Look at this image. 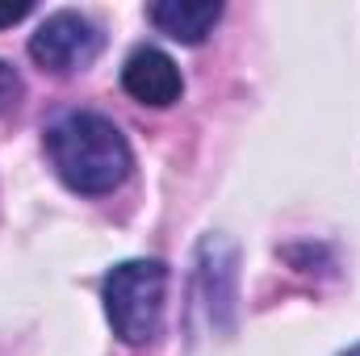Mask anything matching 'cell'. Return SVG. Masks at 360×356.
I'll list each match as a JSON object with an SVG mask.
<instances>
[{"mask_svg": "<svg viewBox=\"0 0 360 356\" xmlns=\"http://www.w3.org/2000/svg\"><path fill=\"white\" fill-rule=\"evenodd\" d=\"M168 298V265L164 260H122L105 276V314L122 344L139 348L160 336Z\"/></svg>", "mask_w": 360, "mask_h": 356, "instance_id": "cell-2", "label": "cell"}, {"mask_svg": "<svg viewBox=\"0 0 360 356\" xmlns=\"http://www.w3.org/2000/svg\"><path fill=\"white\" fill-rule=\"evenodd\" d=\"M42 143H46L55 177L63 180L68 189L84 193V197L113 193L122 180L130 177V168H134L126 134L109 117L89 113V109H72V113L55 117L46 126Z\"/></svg>", "mask_w": 360, "mask_h": 356, "instance_id": "cell-1", "label": "cell"}, {"mask_svg": "<svg viewBox=\"0 0 360 356\" xmlns=\"http://www.w3.org/2000/svg\"><path fill=\"white\" fill-rule=\"evenodd\" d=\"M344 356H360V344H356V348H348V352H344Z\"/></svg>", "mask_w": 360, "mask_h": 356, "instance_id": "cell-8", "label": "cell"}, {"mask_svg": "<svg viewBox=\"0 0 360 356\" xmlns=\"http://www.w3.org/2000/svg\"><path fill=\"white\" fill-rule=\"evenodd\" d=\"M101 46H105V38H101V30L92 25L89 17L63 8V13H51V17L34 30V38H30V59H34L42 72L68 76V72L92 68V59L101 55Z\"/></svg>", "mask_w": 360, "mask_h": 356, "instance_id": "cell-3", "label": "cell"}, {"mask_svg": "<svg viewBox=\"0 0 360 356\" xmlns=\"http://www.w3.org/2000/svg\"><path fill=\"white\" fill-rule=\"evenodd\" d=\"M122 89L130 92L139 105H155V109H168L172 101H180L184 80H180V68L155 46H139L126 68H122Z\"/></svg>", "mask_w": 360, "mask_h": 356, "instance_id": "cell-4", "label": "cell"}, {"mask_svg": "<svg viewBox=\"0 0 360 356\" xmlns=\"http://www.w3.org/2000/svg\"><path fill=\"white\" fill-rule=\"evenodd\" d=\"M151 25L160 34H168L172 42H184V46H197L210 38V30L218 25L222 17V4L218 0H160L147 8Z\"/></svg>", "mask_w": 360, "mask_h": 356, "instance_id": "cell-5", "label": "cell"}, {"mask_svg": "<svg viewBox=\"0 0 360 356\" xmlns=\"http://www.w3.org/2000/svg\"><path fill=\"white\" fill-rule=\"evenodd\" d=\"M17 101H21V76H17L13 63L0 59V113H8Z\"/></svg>", "mask_w": 360, "mask_h": 356, "instance_id": "cell-6", "label": "cell"}, {"mask_svg": "<svg viewBox=\"0 0 360 356\" xmlns=\"http://www.w3.org/2000/svg\"><path fill=\"white\" fill-rule=\"evenodd\" d=\"M30 8H34L30 0H17V4H0V30H4V25H17L21 17H30Z\"/></svg>", "mask_w": 360, "mask_h": 356, "instance_id": "cell-7", "label": "cell"}]
</instances>
